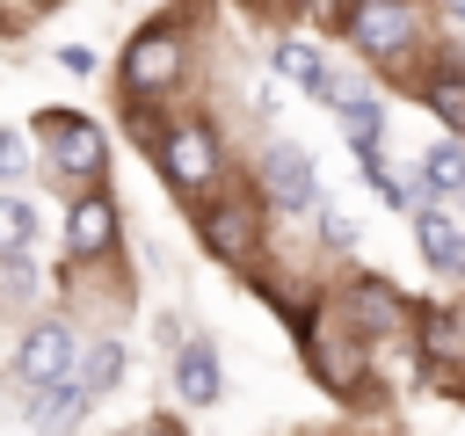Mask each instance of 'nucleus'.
Here are the masks:
<instances>
[{
	"mask_svg": "<svg viewBox=\"0 0 465 436\" xmlns=\"http://www.w3.org/2000/svg\"><path fill=\"white\" fill-rule=\"evenodd\" d=\"M36 145H44L51 174H58L73 196H80V189H102L109 138H102V124H94V116H80V109H44V116H36Z\"/></svg>",
	"mask_w": 465,
	"mask_h": 436,
	"instance_id": "nucleus-1",
	"label": "nucleus"
},
{
	"mask_svg": "<svg viewBox=\"0 0 465 436\" xmlns=\"http://www.w3.org/2000/svg\"><path fill=\"white\" fill-rule=\"evenodd\" d=\"M153 160H160V174H167V189H182V196H211L218 189V131L203 124V116H167L160 124V138H153Z\"/></svg>",
	"mask_w": 465,
	"mask_h": 436,
	"instance_id": "nucleus-2",
	"label": "nucleus"
},
{
	"mask_svg": "<svg viewBox=\"0 0 465 436\" xmlns=\"http://www.w3.org/2000/svg\"><path fill=\"white\" fill-rule=\"evenodd\" d=\"M262 196H247V189H211L203 203H196V240L218 254V262H232V269H247L254 254H262Z\"/></svg>",
	"mask_w": 465,
	"mask_h": 436,
	"instance_id": "nucleus-3",
	"label": "nucleus"
},
{
	"mask_svg": "<svg viewBox=\"0 0 465 436\" xmlns=\"http://www.w3.org/2000/svg\"><path fill=\"white\" fill-rule=\"evenodd\" d=\"M182 65H189L182 22H145V29L124 44V58H116V73H124V94H131V102H160V94L182 80Z\"/></svg>",
	"mask_w": 465,
	"mask_h": 436,
	"instance_id": "nucleus-4",
	"label": "nucleus"
},
{
	"mask_svg": "<svg viewBox=\"0 0 465 436\" xmlns=\"http://www.w3.org/2000/svg\"><path fill=\"white\" fill-rule=\"evenodd\" d=\"M254 189H262V211L276 218H312L327 196H320V167L291 145V138H269L254 153Z\"/></svg>",
	"mask_w": 465,
	"mask_h": 436,
	"instance_id": "nucleus-5",
	"label": "nucleus"
},
{
	"mask_svg": "<svg viewBox=\"0 0 465 436\" xmlns=\"http://www.w3.org/2000/svg\"><path fill=\"white\" fill-rule=\"evenodd\" d=\"M341 36H349L356 58L385 65V58H407V51H414L421 15H414V0H349V7H341Z\"/></svg>",
	"mask_w": 465,
	"mask_h": 436,
	"instance_id": "nucleus-6",
	"label": "nucleus"
},
{
	"mask_svg": "<svg viewBox=\"0 0 465 436\" xmlns=\"http://www.w3.org/2000/svg\"><path fill=\"white\" fill-rule=\"evenodd\" d=\"M305 371H312L334 400H356V392H363V378H371V342H363V334H349L334 312H320V320H312V334H305Z\"/></svg>",
	"mask_w": 465,
	"mask_h": 436,
	"instance_id": "nucleus-7",
	"label": "nucleus"
},
{
	"mask_svg": "<svg viewBox=\"0 0 465 436\" xmlns=\"http://www.w3.org/2000/svg\"><path fill=\"white\" fill-rule=\"evenodd\" d=\"M73 356H80L73 327H65V320H36V327H22V342H15V371H7V385H51V378L73 371Z\"/></svg>",
	"mask_w": 465,
	"mask_h": 436,
	"instance_id": "nucleus-8",
	"label": "nucleus"
},
{
	"mask_svg": "<svg viewBox=\"0 0 465 436\" xmlns=\"http://www.w3.org/2000/svg\"><path fill=\"white\" fill-rule=\"evenodd\" d=\"M334 320L349 327V334H363V342H378V334H400L407 327V298L385 283V276H356L349 291H341V305H334Z\"/></svg>",
	"mask_w": 465,
	"mask_h": 436,
	"instance_id": "nucleus-9",
	"label": "nucleus"
},
{
	"mask_svg": "<svg viewBox=\"0 0 465 436\" xmlns=\"http://www.w3.org/2000/svg\"><path fill=\"white\" fill-rule=\"evenodd\" d=\"M116 233H124V218H116V203H109L102 189H80V196L65 203V254H73V262L116 254Z\"/></svg>",
	"mask_w": 465,
	"mask_h": 436,
	"instance_id": "nucleus-10",
	"label": "nucleus"
},
{
	"mask_svg": "<svg viewBox=\"0 0 465 436\" xmlns=\"http://www.w3.org/2000/svg\"><path fill=\"white\" fill-rule=\"evenodd\" d=\"M174 392H182L189 407H211V400L225 392V371H218V342H211V334L174 342Z\"/></svg>",
	"mask_w": 465,
	"mask_h": 436,
	"instance_id": "nucleus-11",
	"label": "nucleus"
},
{
	"mask_svg": "<svg viewBox=\"0 0 465 436\" xmlns=\"http://www.w3.org/2000/svg\"><path fill=\"white\" fill-rule=\"evenodd\" d=\"M414 94H421V109H429L450 138H465V58H436V65L414 80Z\"/></svg>",
	"mask_w": 465,
	"mask_h": 436,
	"instance_id": "nucleus-12",
	"label": "nucleus"
},
{
	"mask_svg": "<svg viewBox=\"0 0 465 436\" xmlns=\"http://www.w3.org/2000/svg\"><path fill=\"white\" fill-rule=\"evenodd\" d=\"M414 182H421V203H450L458 189H465V138H436L421 160H414Z\"/></svg>",
	"mask_w": 465,
	"mask_h": 436,
	"instance_id": "nucleus-13",
	"label": "nucleus"
},
{
	"mask_svg": "<svg viewBox=\"0 0 465 436\" xmlns=\"http://www.w3.org/2000/svg\"><path fill=\"white\" fill-rule=\"evenodd\" d=\"M73 385H80V400L94 407V400H109L116 385H124V342H87L80 356H73V371H65Z\"/></svg>",
	"mask_w": 465,
	"mask_h": 436,
	"instance_id": "nucleus-14",
	"label": "nucleus"
},
{
	"mask_svg": "<svg viewBox=\"0 0 465 436\" xmlns=\"http://www.w3.org/2000/svg\"><path fill=\"white\" fill-rule=\"evenodd\" d=\"M80 414H87V400H80V385H73V378L29 385V429H36V436H65Z\"/></svg>",
	"mask_w": 465,
	"mask_h": 436,
	"instance_id": "nucleus-15",
	"label": "nucleus"
},
{
	"mask_svg": "<svg viewBox=\"0 0 465 436\" xmlns=\"http://www.w3.org/2000/svg\"><path fill=\"white\" fill-rule=\"evenodd\" d=\"M414 334H421V356H429V363L465 371V305H429V312L414 320Z\"/></svg>",
	"mask_w": 465,
	"mask_h": 436,
	"instance_id": "nucleus-16",
	"label": "nucleus"
},
{
	"mask_svg": "<svg viewBox=\"0 0 465 436\" xmlns=\"http://www.w3.org/2000/svg\"><path fill=\"white\" fill-rule=\"evenodd\" d=\"M407 218H414V254H421L429 269H443V254H450V247H458V233H465V225H458V211H450V203H414Z\"/></svg>",
	"mask_w": 465,
	"mask_h": 436,
	"instance_id": "nucleus-17",
	"label": "nucleus"
},
{
	"mask_svg": "<svg viewBox=\"0 0 465 436\" xmlns=\"http://www.w3.org/2000/svg\"><path fill=\"white\" fill-rule=\"evenodd\" d=\"M0 254H36V203L0 189Z\"/></svg>",
	"mask_w": 465,
	"mask_h": 436,
	"instance_id": "nucleus-18",
	"label": "nucleus"
},
{
	"mask_svg": "<svg viewBox=\"0 0 465 436\" xmlns=\"http://www.w3.org/2000/svg\"><path fill=\"white\" fill-rule=\"evenodd\" d=\"M320 65H327V51H320V44H305V36H276V51H269V73H283L291 87H305Z\"/></svg>",
	"mask_w": 465,
	"mask_h": 436,
	"instance_id": "nucleus-19",
	"label": "nucleus"
},
{
	"mask_svg": "<svg viewBox=\"0 0 465 436\" xmlns=\"http://www.w3.org/2000/svg\"><path fill=\"white\" fill-rule=\"evenodd\" d=\"M363 189H371V196H378L385 211H400V218H407V211L421 203V182H414V174H392L385 160H371V167H363Z\"/></svg>",
	"mask_w": 465,
	"mask_h": 436,
	"instance_id": "nucleus-20",
	"label": "nucleus"
},
{
	"mask_svg": "<svg viewBox=\"0 0 465 436\" xmlns=\"http://www.w3.org/2000/svg\"><path fill=\"white\" fill-rule=\"evenodd\" d=\"M0 298L7 305H29L36 298V254H0Z\"/></svg>",
	"mask_w": 465,
	"mask_h": 436,
	"instance_id": "nucleus-21",
	"label": "nucleus"
},
{
	"mask_svg": "<svg viewBox=\"0 0 465 436\" xmlns=\"http://www.w3.org/2000/svg\"><path fill=\"white\" fill-rule=\"evenodd\" d=\"M29 174V131L0 124V182H22Z\"/></svg>",
	"mask_w": 465,
	"mask_h": 436,
	"instance_id": "nucleus-22",
	"label": "nucleus"
},
{
	"mask_svg": "<svg viewBox=\"0 0 465 436\" xmlns=\"http://www.w3.org/2000/svg\"><path fill=\"white\" fill-rule=\"evenodd\" d=\"M312 225H320V240H327L334 254H349V247H356V225H349L341 211H327V203H320V211H312Z\"/></svg>",
	"mask_w": 465,
	"mask_h": 436,
	"instance_id": "nucleus-23",
	"label": "nucleus"
},
{
	"mask_svg": "<svg viewBox=\"0 0 465 436\" xmlns=\"http://www.w3.org/2000/svg\"><path fill=\"white\" fill-rule=\"evenodd\" d=\"M58 65H65L73 80H87V73H102V58H94L87 44H58Z\"/></svg>",
	"mask_w": 465,
	"mask_h": 436,
	"instance_id": "nucleus-24",
	"label": "nucleus"
},
{
	"mask_svg": "<svg viewBox=\"0 0 465 436\" xmlns=\"http://www.w3.org/2000/svg\"><path fill=\"white\" fill-rule=\"evenodd\" d=\"M436 276H443V283H465V233H458V247L443 254V269H436Z\"/></svg>",
	"mask_w": 465,
	"mask_h": 436,
	"instance_id": "nucleus-25",
	"label": "nucleus"
},
{
	"mask_svg": "<svg viewBox=\"0 0 465 436\" xmlns=\"http://www.w3.org/2000/svg\"><path fill=\"white\" fill-rule=\"evenodd\" d=\"M138 436H182V429H174V421H167V414H153V421H145V429H138Z\"/></svg>",
	"mask_w": 465,
	"mask_h": 436,
	"instance_id": "nucleus-26",
	"label": "nucleus"
},
{
	"mask_svg": "<svg viewBox=\"0 0 465 436\" xmlns=\"http://www.w3.org/2000/svg\"><path fill=\"white\" fill-rule=\"evenodd\" d=\"M254 7H269V15H305V0H254Z\"/></svg>",
	"mask_w": 465,
	"mask_h": 436,
	"instance_id": "nucleus-27",
	"label": "nucleus"
},
{
	"mask_svg": "<svg viewBox=\"0 0 465 436\" xmlns=\"http://www.w3.org/2000/svg\"><path fill=\"white\" fill-rule=\"evenodd\" d=\"M443 15H450V22H458V29H465V0H443Z\"/></svg>",
	"mask_w": 465,
	"mask_h": 436,
	"instance_id": "nucleus-28",
	"label": "nucleus"
},
{
	"mask_svg": "<svg viewBox=\"0 0 465 436\" xmlns=\"http://www.w3.org/2000/svg\"><path fill=\"white\" fill-rule=\"evenodd\" d=\"M450 203H458V225H465V189H458V196H450Z\"/></svg>",
	"mask_w": 465,
	"mask_h": 436,
	"instance_id": "nucleus-29",
	"label": "nucleus"
},
{
	"mask_svg": "<svg viewBox=\"0 0 465 436\" xmlns=\"http://www.w3.org/2000/svg\"><path fill=\"white\" fill-rule=\"evenodd\" d=\"M29 7H58V0H29Z\"/></svg>",
	"mask_w": 465,
	"mask_h": 436,
	"instance_id": "nucleus-30",
	"label": "nucleus"
}]
</instances>
